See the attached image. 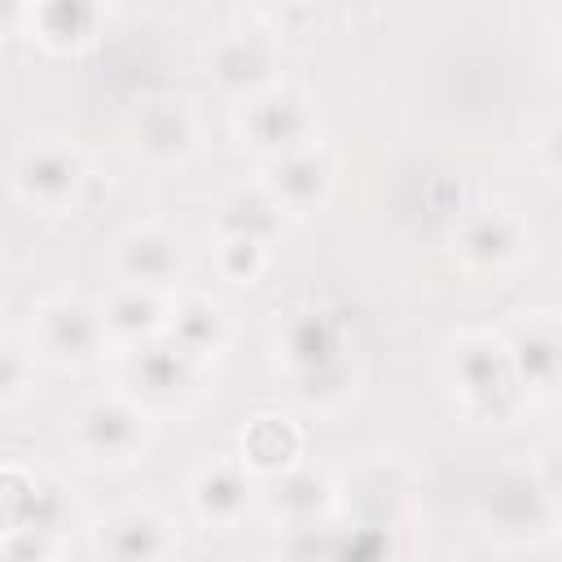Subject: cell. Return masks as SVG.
Returning a JSON list of instances; mask_svg holds the SVG:
<instances>
[{
    "label": "cell",
    "mask_w": 562,
    "mask_h": 562,
    "mask_svg": "<svg viewBox=\"0 0 562 562\" xmlns=\"http://www.w3.org/2000/svg\"><path fill=\"white\" fill-rule=\"evenodd\" d=\"M272 356L290 400L312 417L342 413L360 391V360L347 316L325 299H294L277 307Z\"/></svg>",
    "instance_id": "6da1fadb"
},
{
    "label": "cell",
    "mask_w": 562,
    "mask_h": 562,
    "mask_svg": "<svg viewBox=\"0 0 562 562\" xmlns=\"http://www.w3.org/2000/svg\"><path fill=\"white\" fill-rule=\"evenodd\" d=\"M443 382L452 408L474 426H509L527 408L501 329H457L443 347Z\"/></svg>",
    "instance_id": "7a4b0ae2"
},
{
    "label": "cell",
    "mask_w": 562,
    "mask_h": 562,
    "mask_svg": "<svg viewBox=\"0 0 562 562\" xmlns=\"http://www.w3.org/2000/svg\"><path fill=\"white\" fill-rule=\"evenodd\" d=\"M479 518L496 544L536 549L558 531V479L536 461H509L487 479Z\"/></svg>",
    "instance_id": "3957f363"
},
{
    "label": "cell",
    "mask_w": 562,
    "mask_h": 562,
    "mask_svg": "<svg viewBox=\"0 0 562 562\" xmlns=\"http://www.w3.org/2000/svg\"><path fill=\"white\" fill-rule=\"evenodd\" d=\"M114 391L127 395L149 422L180 417L206 391V364L171 347L167 338L114 351Z\"/></svg>",
    "instance_id": "277c9868"
},
{
    "label": "cell",
    "mask_w": 562,
    "mask_h": 562,
    "mask_svg": "<svg viewBox=\"0 0 562 562\" xmlns=\"http://www.w3.org/2000/svg\"><path fill=\"white\" fill-rule=\"evenodd\" d=\"M233 132L259 162H277L321 140V105L303 83L277 79L233 105Z\"/></svg>",
    "instance_id": "5b68a950"
},
{
    "label": "cell",
    "mask_w": 562,
    "mask_h": 562,
    "mask_svg": "<svg viewBox=\"0 0 562 562\" xmlns=\"http://www.w3.org/2000/svg\"><path fill=\"white\" fill-rule=\"evenodd\" d=\"M88 180H92L88 154L70 136H53V132L22 140L9 167L13 198L40 215H70L83 202Z\"/></svg>",
    "instance_id": "8992f818"
},
{
    "label": "cell",
    "mask_w": 562,
    "mask_h": 562,
    "mask_svg": "<svg viewBox=\"0 0 562 562\" xmlns=\"http://www.w3.org/2000/svg\"><path fill=\"white\" fill-rule=\"evenodd\" d=\"M26 347H31L35 364H48L57 373H79V369L97 364L101 356H110V338H105L97 299L70 294V290L40 299L26 321Z\"/></svg>",
    "instance_id": "52a82bcc"
},
{
    "label": "cell",
    "mask_w": 562,
    "mask_h": 562,
    "mask_svg": "<svg viewBox=\"0 0 562 562\" xmlns=\"http://www.w3.org/2000/svg\"><path fill=\"white\" fill-rule=\"evenodd\" d=\"M149 439H154V422L119 391L88 395L66 413V443L88 465H105V470L132 465L145 457Z\"/></svg>",
    "instance_id": "ba28073f"
},
{
    "label": "cell",
    "mask_w": 562,
    "mask_h": 562,
    "mask_svg": "<svg viewBox=\"0 0 562 562\" xmlns=\"http://www.w3.org/2000/svg\"><path fill=\"white\" fill-rule=\"evenodd\" d=\"M334 487H338V514L395 531L408 522L417 505V474L395 452H364L356 465L334 474Z\"/></svg>",
    "instance_id": "9c48e42d"
},
{
    "label": "cell",
    "mask_w": 562,
    "mask_h": 562,
    "mask_svg": "<svg viewBox=\"0 0 562 562\" xmlns=\"http://www.w3.org/2000/svg\"><path fill=\"white\" fill-rule=\"evenodd\" d=\"M531 224L522 211L505 202H487L465 211L452 224V255L474 277H505L531 259Z\"/></svg>",
    "instance_id": "30bf717a"
},
{
    "label": "cell",
    "mask_w": 562,
    "mask_h": 562,
    "mask_svg": "<svg viewBox=\"0 0 562 562\" xmlns=\"http://www.w3.org/2000/svg\"><path fill=\"white\" fill-rule=\"evenodd\" d=\"M105 268L119 285L180 294L189 272V250H184V237L162 220H140L114 233V241L105 246Z\"/></svg>",
    "instance_id": "8fae6325"
},
{
    "label": "cell",
    "mask_w": 562,
    "mask_h": 562,
    "mask_svg": "<svg viewBox=\"0 0 562 562\" xmlns=\"http://www.w3.org/2000/svg\"><path fill=\"white\" fill-rule=\"evenodd\" d=\"M127 145L145 167H184L202 149V114L184 92H154L127 114Z\"/></svg>",
    "instance_id": "7c38bea8"
},
{
    "label": "cell",
    "mask_w": 562,
    "mask_h": 562,
    "mask_svg": "<svg viewBox=\"0 0 562 562\" xmlns=\"http://www.w3.org/2000/svg\"><path fill=\"white\" fill-rule=\"evenodd\" d=\"M206 79L215 83L220 97L233 105L272 88L281 75V40L268 26H233L220 31L206 48Z\"/></svg>",
    "instance_id": "4fadbf2b"
},
{
    "label": "cell",
    "mask_w": 562,
    "mask_h": 562,
    "mask_svg": "<svg viewBox=\"0 0 562 562\" xmlns=\"http://www.w3.org/2000/svg\"><path fill=\"white\" fill-rule=\"evenodd\" d=\"M88 544L97 562H171L180 553L176 522L154 501H127L105 509L92 522Z\"/></svg>",
    "instance_id": "5bb4252c"
},
{
    "label": "cell",
    "mask_w": 562,
    "mask_h": 562,
    "mask_svg": "<svg viewBox=\"0 0 562 562\" xmlns=\"http://www.w3.org/2000/svg\"><path fill=\"white\" fill-rule=\"evenodd\" d=\"M255 505L268 514V522L281 536L316 531V527H325V522L338 518V487H334V474L329 470L299 461L294 470H285L277 479H263L255 487Z\"/></svg>",
    "instance_id": "9a60e30c"
},
{
    "label": "cell",
    "mask_w": 562,
    "mask_h": 562,
    "mask_svg": "<svg viewBox=\"0 0 562 562\" xmlns=\"http://www.w3.org/2000/svg\"><path fill=\"white\" fill-rule=\"evenodd\" d=\"M75 518V501L66 483L48 470L0 465V540L18 531H53L66 536Z\"/></svg>",
    "instance_id": "2e32d148"
},
{
    "label": "cell",
    "mask_w": 562,
    "mask_h": 562,
    "mask_svg": "<svg viewBox=\"0 0 562 562\" xmlns=\"http://www.w3.org/2000/svg\"><path fill=\"white\" fill-rule=\"evenodd\" d=\"M338 176H342V154L329 140H316L299 154L263 162V171H259V180L268 184V193L285 211V220H303V215L325 211L334 189H338Z\"/></svg>",
    "instance_id": "e0dca14e"
},
{
    "label": "cell",
    "mask_w": 562,
    "mask_h": 562,
    "mask_svg": "<svg viewBox=\"0 0 562 562\" xmlns=\"http://www.w3.org/2000/svg\"><path fill=\"white\" fill-rule=\"evenodd\" d=\"M501 334H505V347H509V360H514L527 408L531 404H553L558 400V378H562V369H558V351H562L558 312L553 307H527Z\"/></svg>",
    "instance_id": "ac0fdd59"
},
{
    "label": "cell",
    "mask_w": 562,
    "mask_h": 562,
    "mask_svg": "<svg viewBox=\"0 0 562 562\" xmlns=\"http://www.w3.org/2000/svg\"><path fill=\"white\" fill-rule=\"evenodd\" d=\"M184 496L202 527L233 531L255 505V479L237 465V457H211L189 474Z\"/></svg>",
    "instance_id": "d6986e66"
},
{
    "label": "cell",
    "mask_w": 562,
    "mask_h": 562,
    "mask_svg": "<svg viewBox=\"0 0 562 562\" xmlns=\"http://www.w3.org/2000/svg\"><path fill=\"white\" fill-rule=\"evenodd\" d=\"M162 338L211 369V360H220L228 351V342H233V312L211 294L180 290V294H171Z\"/></svg>",
    "instance_id": "ffe728a7"
},
{
    "label": "cell",
    "mask_w": 562,
    "mask_h": 562,
    "mask_svg": "<svg viewBox=\"0 0 562 562\" xmlns=\"http://www.w3.org/2000/svg\"><path fill=\"white\" fill-rule=\"evenodd\" d=\"M167 307H171V294L110 281V290L97 299V312H101L110 351H119V347H140V342L162 338V329H167Z\"/></svg>",
    "instance_id": "44dd1931"
},
{
    "label": "cell",
    "mask_w": 562,
    "mask_h": 562,
    "mask_svg": "<svg viewBox=\"0 0 562 562\" xmlns=\"http://www.w3.org/2000/svg\"><path fill=\"white\" fill-rule=\"evenodd\" d=\"M303 461V426L290 413H255L237 435V465L263 483Z\"/></svg>",
    "instance_id": "7402d4cb"
},
{
    "label": "cell",
    "mask_w": 562,
    "mask_h": 562,
    "mask_svg": "<svg viewBox=\"0 0 562 562\" xmlns=\"http://www.w3.org/2000/svg\"><path fill=\"white\" fill-rule=\"evenodd\" d=\"M22 22H26V35L48 48V53H83L101 40V26H105V9L101 4H88V0H48V4H31L22 9Z\"/></svg>",
    "instance_id": "603a6c76"
},
{
    "label": "cell",
    "mask_w": 562,
    "mask_h": 562,
    "mask_svg": "<svg viewBox=\"0 0 562 562\" xmlns=\"http://www.w3.org/2000/svg\"><path fill=\"white\" fill-rule=\"evenodd\" d=\"M281 224H285V211L277 206V198L268 193V184L259 176L228 184L215 202V233H224V237H255V241L272 246Z\"/></svg>",
    "instance_id": "cb8c5ba5"
},
{
    "label": "cell",
    "mask_w": 562,
    "mask_h": 562,
    "mask_svg": "<svg viewBox=\"0 0 562 562\" xmlns=\"http://www.w3.org/2000/svg\"><path fill=\"white\" fill-rule=\"evenodd\" d=\"M321 562H404V544L395 527H378V522H329L325 531V553Z\"/></svg>",
    "instance_id": "d4e9b609"
},
{
    "label": "cell",
    "mask_w": 562,
    "mask_h": 562,
    "mask_svg": "<svg viewBox=\"0 0 562 562\" xmlns=\"http://www.w3.org/2000/svg\"><path fill=\"white\" fill-rule=\"evenodd\" d=\"M211 263H215L220 281H228V285H259V277L272 263V246L255 241V237H224V233H215Z\"/></svg>",
    "instance_id": "484cf974"
},
{
    "label": "cell",
    "mask_w": 562,
    "mask_h": 562,
    "mask_svg": "<svg viewBox=\"0 0 562 562\" xmlns=\"http://www.w3.org/2000/svg\"><path fill=\"white\" fill-rule=\"evenodd\" d=\"M35 386V356L26 342L0 334V413L22 404Z\"/></svg>",
    "instance_id": "4316f807"
},
{
    "label": "cell",
    "mask_w": 562,
    "mask_h": 562,
    "mask_svg": "<svg viewBox=\"0 0 562 562\" xmlns=\"http://www.w3.org/2000/svg\"><path fill=\"white\" fill-rule=\"evenodd\" d=\"M66 536L53 531H18L0 540V562H61Z\"/></svg>",
    "instance_id": "83f0119b"
},
{
    "label": "cell",
    "mask_w": 562,
    "mask_h": 562,
    "mask_svg": "<svg viewBox=\"0 0 562 562\" xmlns=\"http://www.w3.org/2000/svg\"><path fill=\"white\" fill-rule=\"evenodd\" d=\"M558 114H544L540 119V136H536V154H540V171L544 180H558Z\"/></svg>",
    "instance_id": "f1b7e54d"
},
{
    "label": "cell",
    "mask_w": 562,
    "mask_h": 562,
    "mask_svg": "<svg viewBox=\"0 0 562 562\" xmlns=\"http://www.w3.org/2000/svg\"><path fill=\"white\" fill-rule=\"evenodd\" d=\"M0 316H4V299H0Z\"/></svg>",
    "instance_id": "f546056e"
}]
</instances>
